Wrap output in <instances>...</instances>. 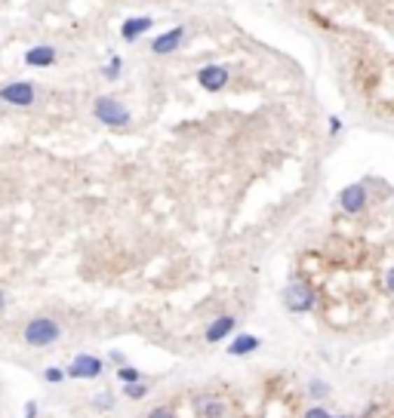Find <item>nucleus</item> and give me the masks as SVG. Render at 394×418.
Here are the masks:
<instances>
[{
  "instance_id": "22",
  "label": "nucleus",
  "mask_w": 394,
  "mask_h": 418,
  "mask_svg": "<svg viewBox=\"0 0 394 418\" xmlns=\"http://www.w3.org/2000/svg\"><path fill=\"white\" fill-rule=\"evenodd\" d=\"M25 418H37V403H34V400L25 406Z\"/></svg>"
},
{
  "instance_id": "9",
  "label": "nucleus",
  "mask_w": 394,
  "mask_h": 418,
  "mask_svg": "<svg viewBox=\"0 0 394 418\" xmlns=\"http://www.w3.org/2000/svg\"><path fill=\"white\" fill-rule=\"evenodd\" d=\"M339 203H342L345 212H360L367 206V188L364 185H349V188L339 194Z\"/></svg>"
},
{
  "instance_id": "3",
  "label": "nucleus",
  "mask_w": 394,
  "mask_h": 418,
  "mask_svg": "<svg viewBox=\"0 0 394 418\" xmlns=\"http://www.w3.org/2000/svg\"><path fill=\"white\" fill-rule=\"evenodd\" d=\"M0 102L15 105V108H28L34 105V87L28 80H13L6 87H0Z\"/></svg>"
},
{
  "instance_id": "15",
  "label": "nucleus",
  "mask_w": 394,
  "mask_h": 418,
  "mask_svg": "<svg viewBox=\"0 0 394 418\" xmlns=\"http://www.w3.org/2000/svg\"><path fill=\"white\" fill-rule=\"evenodd\" d=\"M120 68H123V59H120V56H111L102 74L108 77V80H118V77H120Z\"/></svg>"
},
{
  "instance_id": "12",
  "label": "nucleus",
  "mask_w": 394,
  "mask_h": 418,
  "mask_svg": "<svg viewBox=\"0 0 394 418\" xmlns=\"http://www.w3.org/2000/svg\"><path fill=\"white\" fill-rule=\"evenodd\" d=\"M256 347H259L256 336H237L234 342L228 345V354H231V357H244V354H253Z\"/></svg>"
},
{
  "instance_id": "7",
  "label": "nucleus",
  "mask_w": 394,
  "mask_h": 418,
  "mask_svg": "<svg viewBox=\"0 0 394 418\" xmlns=\"http://www.w3.org/2000/svg\"><path fill=\"white\" fill-rule=\"evenodd\" d=\"M182 41H185V28L182 25L169 28V31H164L160 37H154V41H151V52H154V56H169V52L179 50Z\"/></svg>"
},
{
  "instance_id": "4",
  "label": "nucleus",
  "mask_w": 394,
  "mask_h": 418,
  "mask_svg": "<svg viewBox=\"0 0 394 418\" xmlns=\"http://www.w3.org/2000/svg\"><path fill=\"white\" fill-rule=\"evenodd\" d=\"M105 369V360L92 357V354H80V357L71 360V366L65 369L68 378H99Z\"/></svg>"
},
{
  "instance_id": "2",
  "label": "nucleus",
  "mask_w": 394,
  "mask_h": 418,
  "mask_svg": "<svg viewBox=\"0 0 394 418\" xmlns=\"http://www.w3.org/2000/svg\"><path fill=\"white\" fill-rule=\"evenodd\" d=\"M59 323L50 320V317H34V320L25 326V345L31 347H46L59 338Z\"/></svg>"
},
{
  "instance_id": "5",
  "label": "nucleus",
  "mask_w": 394,
  "mask_h": 418,
  "mask_svg": "<svg viewBox=\"0 0 394 418\" xmlns=\"http://www.w3.org/2000/svg\"><path fill=\"white\" fill-rule=\"evenodd\" d=\"M283 305H287V311H293V314H305L314 308V296L308 286L293 283V286H287V292H283Z\"/></svg>"
},
{
  "instance_id": "18",
  "label": "nucleus",
  "mask_w": 394,
  "mask_h": 418,
  "mask_svg": "<svg viewBox=\"0 0 394 418\" xmlns=\"http://www.w3.org/2000/svg\"><path fill=\"white\" fill-rule=\"evenodd\" d=\"M111 403H114V400H111V394H102V397H96V400H92V406H96V409H111Z\"/></svg>"
},
{
  "instance_id": "19",
  "label": "nucleus",
  "mask_w": 394,
  "mask_h": 418,
  "mask_svg": "<svg viewBox=\"0 0 394 418\" xmlns=\"http://www.w3.org/2000/svg\"><path fill=\"white\" fill-rule=\"evenodd\" d=\"M305 418H333V415H330V412H327V409H321V406H314V409H308V412H305Z\"/></svg>"
},
{
  "instance_id": "21",
  "label": "nucleus",
  "mask_w": 394,
  "mask_h": 418,
  "mask_svg": "<svg viewBox=\"0 0 394 418\" xmlns=\"http://www.w3.org/2000/svg\"><path fill=\"white\" fill-rule=\"evenodd\" d=\"M339 133H342V120L333 114V117H330V136H339Z\"/></svg>"
},
{
  "instance_id": "8",
  "label": "nucleus",
  "mask_w": 394,
  "mask_h": 418,
  "mask_svg": "<svg viewBox=\"0 0 394 418\" xmlns=\"http://www.w3.org/2000/svg\"><path fill=\"white\" fill-rule=\"evenodd\" d=\"M148 28H154V19H151V15H136V19H127V22L120 25V37H123L127 43H136L142 34H148Z\"/></svg>"
},
{
  "instance_id": "14",
  "label": "nucleus",
  "mask_w": 394,
  "mask_h": 418,
  "mask_svg": "<svg viewBox=\"0 0 394 418\" xmlns=\"http://www.w3.org/2000/svg\"><path fill=\"white\" fill-rule=\"evenodd\" d=\"M145 394H148V384H142V382H129V384H123V397H129V400H142Z\"/></svg>"
},
{
  "instance_id": "13",
  "label": "nucleus",
  "mask_w": 394,
  "mask_h": 418,
  "mask_svg": "<svg viewBox=\"0 0 394 418\" xmlns=\"http://www.w3.org/2000/svg\"><path fill=\"white\" fill-rule=\"evenodd\" d=\"M197 412L206 415V418H219L222 412H225V406H222L219 400H200V403H197Z\"/></svg>"
},
{
  "instance_id": "6",
  "label": "nucleus",
  "mask_w": 394,
  "mask_h": 418,
  "mask_svg": "<svg viewBox=\"0 0 394 418\" xmlns=\"http://www.w3.org/2000/svg\"><path fill=\"white\" fill-rule=\"evenodd\" d=\"M197 83L204 87L206 92H219V89H225V83H228V68L225 65H204L197 71Z\"/></svg>"
},
{
  "instance_id": "16",
  "label": "nucleus",
  "mask_w": 394,
  "mask_h": 418,
  "mask_svg": "<svg viewBox=\"0 0 394 418\" xmlns=\"http://www.w3.org/2000/svg\"><path fill=\"white\" fill-rule=\"evenodd\" d=\"M118 378H120V384H129V382H139V378H142V373H139V369H133V366H127V363H123V366L118 369Z\"/></svg>"
},
{
  "instance_id": "24",
  "label": "nucleus",
  "mask_w": 394,
  "mask_h": 418,
  "mask_svg": "<svg viewBox=\"0 0 394 418\" xmlns=\"http://www.w3.org/2000/svg\"><path fill=\"white\" fill-rule=\"evenodd\" d=\"M3 308H6V298H3V292H0V311H3Z\"/></svg>"
},
{
  "instance_id": "20",
  "label": "nucleus",
  "mask_w": 394,
  "mask_h": 418,
  "mask_svg": "<svg viewBox=\"0 0 394 418\" xmlns=\"http://www.w3.org/2000/svg\"><path fill=\"white\" fill-rule=\"evenodd\" d=\"M148 418H176V412H173V409H167V406H160V409H154Z\"/></svg>"
},
{
  "instance_id": "11",
  "label": "nucleus",
  "mask_w": 394,
  "mask_h": 418,
  "mask_svg": "<svg viewBox=\"0 0 394 418\" xmlns=\"http://www.w3.org/2000/svg\"><path fill=\"white\" fill-rule=\"evenodd\" d=\"M56 62V50L52 46H31L25 52V65L31 68H50Z\"/></svg>"
},
{
  "instance_id": "1",
  "label": "nucleus",
  "mask_w": 394,
  "mask_h": 418,
  "mask_svg": "<svg viewBox=\"0 0 394 418\" xmlns=\"http://www.w3.org/2000/svg\"><path fill=\"white\" fill-rule=\"evenodd\" d=\"M92 114H96L105 127H114V129L129 127V111L123 108V102H118V99H111V96H99L96 105H92Z\"/></svg>"
},
{
  "instance_id": "10",
  "label": "nucleus",
  "mask_w": 394,
  "mask_h": 418,
  "mask_svg": "<svg viewBox=\"0 0 394 418\" xmlns=\"http://www.w3.org/2000/svg\"><path fill=\"white\" fill-rule=\"evenodd\" d=\"M234 326H237L234 317H216V320L210 323V329H206V342H210V345L222 342L225 336H231V332H234Z\"/></svg>"
},
{
  "instance_id": "23",
  "label": "nucleus",
  "mask_w": 394,
  "mask_h": 418,
  "mask_svg": "<svg viewBox=\"0 0 394 418\" xmlns=\"http://www.w3.org/2000/svg\"><path fill=\"white\" fill-rule=\"evenodd\" d=\"M330 388L327 384H321V382H311V394H327Z\"/></svg>"
},
{
  "instance_id": "17",
  "label": "nucleus",
  "mask_w": 394,
  "mask_h": 418,
  "mask_svg": "<svg viewBox=\"0 0 394 418\" xmlns=\"http://www.w3.org/2000/svg\"><path fill=\"white\" fill-rule=\"evenodd\" d=\"M43 378H46V382H50V384H59L62 378H65V369H56V366H50V369H46V373H43Z\"/></svg>"
}]
</instances>
